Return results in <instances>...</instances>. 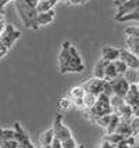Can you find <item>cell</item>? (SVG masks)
Listing matches in <instances>:
<instances>
[{"mask_svg":"<svg viewBox=\"0 0 139 148\" xmlns=\"http://www.w3.org/2000/svg\"><path fill=\"white\" fill-rule=\"evenodd\" d=\"M57 64H59V71L60 73H80L85 69L84 61L81 58V54L78 50L74 47L71 42H63L61 47L59 51V57H57Z\"/></svg>","mask_w":139,"mask_h":148,"instance_id":"obj_1","label":"cell"},{"mask_svg":"<svg viewBox=\"0 0 139 148\" xmlns=\"http://www.w3.org/2000/svg\"><path fill=\"white\" fill-rule=\"evenodd\" d=\"M38 1L39 0H14L15 10L22 25L28 29H39L36 24L38 18Z\"/></svg>","mask_w":139,"mask_h":148,"instance_id":"obj_2","label":"cell"},{"mask_svg":"<svg viewBox=\"0 0 139 148\" xmlns=\"http://www.w3.org/2000/svg\"><path fill=\"white\" fill-rule=\"evenodd\" d=\"M85 116L93 122L98 116H103V115H109L113 114V107H111V101H110V97L106 94H99L98 96V101L93 105L91 110H85Z\"/></svg>","mask_w":139,"mask_h":148,"instance_id":"obj_3","label":"cell"},{"mask_svg":"<svg viewBox=\"0 0 139 148\" xmlns=\"http://www.w3.org/2000/svg\"><path fill=\"white\" fill-rule=\"evenodd\" d=\"M20 36H21V32L17 28H14V25H11V24H6L4 29L0 33V39L3 40V43L6 45V47L8 50H11V47L17 43V40L20 39Z\"/></svg>","mask_w":139,"mask_h":148,"instance_id":"obj_4","label":"cell"},{"mask_svg":"<svg viewBox=\"0 0 139 148\" xmlns=\"http://www.w3.org/2000/svg\"><path fill=\"white\" fill-rule=\"evenodd\" d=\"M52 129H53V132H54V137L59 138L61 143L73 137L71 130L68 129L66 125H64V122H63V115H61V114H57V115H56Z\"/></svg>","mask_w":139,"mask_h":148,"instance_id":"obj_5","label":"cell"},{"mask_svg":"<svg viewBox=\"0 0 139 148\" xmlns=\"http://www.w3.org/2000/svg\"><path fill=\"white\" fill-rule=\"evenodd\" d=\"M110 82H111V86H113V93H114L115 96L125 98L131 84H129V82L124 77V75H120V76H117L115 79H113Z\"/></svg>","mask_w":139,"mask_h":148,"instance_id":"obj_6","label":"cell"},{"mask_svg":"<svg viewBox=\"0 0 139 148\" xmlns=\"http://www.w3.org/2000/svg\"><path fill=\"white\" fill-rule=\"evenodd\" d=\"M14 129H15V140L18 141V148H35L33 143L31 141L29 136L25 133V130L22 129L20 122L14 123Z\"/></svg>","mask_w":139,"mask_h":148,"instance_id":"obj_7","label":"cell"},{"mask_svg":"<svg viewBox=\"0 0 139 148\" xmlns=\"http://www.w3.org/2000/svg\"><path fill=\"white\" fill-rule=\"evenodd\" d=\"M103 84H104V79L93 76L91 79H88L85 83L82 84V87L85 89L86 93H92V94L99 96V94H102V91H103Z\"/></svg>","mask_w":139,"mask_h":148,"instance_id":"obj_8","label":"cell"},{"mask_svg":"<svg viewBox=\"0 0 139 148\" xmlns=\"http://www.w3.org/2000/svg\"><path fill=\"white\" fill-rule=\"evenodd\" d=\"M138 10H139V0H127L125 3H122L121 6L117 7V13L114 15V19L118 18V17H122L125 14L135 13Z\"/></svg>","mask_w":139,"mask_h":148,"instance_id":"obj_9","label":"cell"},{"mask_svg":"<svg viewBox=\"0 0 139 148\" xmlns=\"http://www.w3.org/2000/svg\"><path fill=\"white\" fill-rule=\"evenodd\" d=\"M120 58L128 65V68H135V69L139 68V57L135 56L132 51H129L128 49H121Z\"/></svg>","mask_w":139,"mask_h":148,"instance_id":"obj_10","label":"cell"},{"mask_svg":"<svg viewBox=\"0 0 139 148\" xmlns=\"http://www.w3.org/2000/svg\"><path fill=\"white\" fill-rule=\"evenodd\" d=\"M120 51H121V49L113 47V46H103L102 47V58L109 62H113L120 58Z\"/></svg>","mask_w":139,"mask_h":148,"instance_id":"obj_11","label":"cell"},{"mask_svg":"<svg viewBox=\"0 0 139 148\" xmlns=\"http://www.w3.org/2000/svg\"><path fill=\"white\" fill-rule=\"evenodd\" d=\"M54 17H56V13H54V8L49 10V11H43V13L38 14V18H36V24H38V28L40 26H46L49 24H52L54 21Z\"/></svg>","mask_w":139,"mask_h":148,"instance_id":"obj_12","label":"cell"},{"mask_svg":"<svg viewBox=\"0 0 139 148\" xmlns=\"http://www.w3.org/2000/svg\"><path fill=\"white\" fill-rule=\"evenodd\" d=\"M125 103L128 105H131V107H135V105H138L139 104V89L136 84H131L129 86V90L125 96Z\"/></svg>","mask_w":139,"mask_h":148,"instance_id":"obj_13","label":"cell"},{"mask_svg":"<svg viewBox=\"0 0 139 148\" xmlns=\"http://www.w3.org/2000/svg\"><path fill=\"white\" fill-rule=\"evenodd\" d=\"M114 114H117L122 121H131V118L133 116V111H132V107H131V105H128L127 103H124L118 110L114 111Z\"/></svg>","mask_w":139,"mask_h":148,"instance_id":"obj_14","label":"cell"},{"mask_svg":"<svg viewBox=\"0 0 139 148\" xmlns=\"http://www.w3.org/2000/svg\"><path fill=\"white\" fill-rule=\"evenodd\" d=\"M107 64H109V61L103 60V58H100L99 61L95 64V68H93V76L100 77V79H104Z\"/></svg>","mask_w":139,"mask_h":148,"instance_id":"obj_15","label":"cell"},{"mask_svg":"<svg viewBox=\"0 0 139 148\" xmlns=\"http://www.w3.org/2000/svg\"><path fill=\"white\" fill-rule=\"evenodd\" d=\"M115 133L124 136V137H129V136H133L132 129H131V125H129V121H120L118 126L115 129Z\"/></svg>","mask_w":139,"mask_h":148,"instance_id":"obj_16","label":"cell"},{"mask_svg":"<svg viewBox=\"0 0 139 148\" xmlns=\"http://www.w3.org/2000/svg\"><path fill=\"white\" fill-rule=\"evenodd\" d=\"M54 140V132L53 129L45 130L42 134L39 136V145H50Z\"/></svg>","mask_w":139,"mask_h":148,"instance_id":"obj_17","label":"cell"},{"mask_svg":"<svg viewBox=\"0 0 139 148\" xmlns=\"http://www.w3.org/2000/svg\"><path fill=\"white\" fill-rule=\"evenodd\" d=\"M124 77L129 82V84H138L139 82V68L135 69V68H128L127 72L124 73Z\"/></svg>","mask_w":139,"mask_h":148,"instance_id":"obj_18","label":"cell"},{"mask_svg":"<svg viewBox=\"0 0 139 148\" xmlns=\"http://www.w3.org/2000/svg\"><path fill=\"white\" fill-rule=\"evenodd\" d=\"M59 3V0H39L38 1V11L43 13V11H49L54 8V6Z\"/></svg>","mask_w":139,"mask_h":148,"instance_id":"obj_19","label":"cell"},{"mask_svg":"<svg viewBox=\"0 0 139 148\" xmlns=\"http://www.w3.org/2000/svg\"><path fill=\"white\" fill-rule=\"evenodd\" d=\"M125 43H127V49L129 51H132L135 56L139 57V39H135V38H125Z\"/></svg>","mask_w":139,"mask_h":148,"instance_id":"obj_20","label":"cell"},{"mask_svg":"<svg viewBox=\"0 0 139 148\" xmlns=\"http://www.w3.org/2000/svg\"><path fill=\"white\" fill-rule=\"evenodd\" d=\"M115 21H118V22H139V10L135 11V13L118 17V18H115Z\"/></svg>","mask_w":139,"mask_h":148,"instance_id":"obj_21","label":"cell"},{"mask_svg":"<svg viewBox=\"0 0 139 148\" xmlns=\"http://www.w3.org/2000/svg\"><path fill=\"white\" fill-rule=\"evenodd\" d=\"M117 76H120L117 69H115V66H114V62H109L106 66V75H104V79L106 80H113V79H115Z\"/></svg>","mask_w":139,"mask_h":148,"instance_id":"obj_22","label":"cell"},{"mask_svg":"<svg viewBox=\"0 0 139 148\" xmlns=\"http://www.w3.org/2000/svg\"><path fill=\"white\" fill-rule=\"evenodd\" d=\"M136 144V137L135 136H129V137H125L122 141H120L118 144H115L117 148H131V147H135Z\"/></svg>","mask_w":139,"mask_h":148,"instance_id":"obj_23","label":"cell"},{"mask_svg":"<svg viewBox=\"0 0 139 148\" xmlns=\"http://www.w3.org/2000/svg\"><path fill=\"white\" fill-rule=\"evenodd\" d=\"M120 121H121V118H120L117 114H114V112H113L111 114V121H110V123H109V126H107V129H106L107 134H110V133H114V132H115Z\"/></svg>","mask_w":139,"mask_h":148,"instance_id":"obj_24","label":"cell"},{"mask_svg":"<svg viewBox=\"0 0 139 148\" xmlns=\"http://www.w3.org/2000/svg\"><path fill=\"white\" fill-rule=\"evenodd\" d=\"M85 93L86 91L82 86H75L71 90H68V97H70L71 100H74V98H81V97L85 96Z\"/></svg>","mask_w":139,"mask_h":148,"instance_id":"obj_25","label":"cell"},{"mask_svg":"<svg viewBox=\"0 0 139 148\" xmlns=\"http://www.w3.org/2000/svg\"><path fill=\"white\" fill-rule=\"evenodd\" d=\"M111 121V114H109V115H103V116H98L93 123H96L98 126L100 127H103V129H107V126H109V123Z\"/></svg>","mask_w":139,"mask_h":148,"instance_id":"obj_26","label":"cell"},{"mask_svg":"<svg viewBox=\"0 0 139 148\" xmlns=\"http://www.w3.org/2000/svg\"><path fill=\"white\" fill-rule=\"evenodd\" d=\"M84 101H85L86 110H91L93 105L96 104V101H98V96H96V94H92V93H85Z\"/></svg>","mask_w":139,"mask_h":148,"instance_id":"obj_27","label":"cell"},{"mask_svg":"<svg viewBox=\"0 0 139 148\" xmlns=\"http://www.w3.org/2000/svg\"><path fill=\"white\" fill-rule=\"evenodd\" d=\"M10 138H15V129L0 127V140H10Z\"/></svg>","mask_w":139,"mask_h":148,"instance_id":"obj_28","label":"cell"},{"mask_svg":"<svg viewBox=\"0 0 139 148\" xmlns=\"http://www.w3.org/2000/svg\"><path fill=\"white\" fill-rule=\"evenodd\" d=\"M114 62V66H115V69H117V72H118V75H124L127 72V69H128V65L121 60V58H118V60H115V61H113Z\"/></svg>","mask_w":139,"mask_h":148,"instance_id":"obj_29","label":"cell"},{"mask_svg":"<svg viewBox=\"0 0 139 148\" xmlns=\"http://www.w3.org/2000/svg\"><path fill=\"white\" fill-rule=\"evenodd\" d=\"M125 36L128 38H135V39H139V26H128L125 28Z\"/></svg>","mask_w":139,"mask_h":148,"instance_id":"obj_30","label":"cell"},{"mask_svg":"<svg viewBox=\"0 0 139 148\" xmlns=\"http://www.w3.org/2000/svg\"><path fill=\"white\" fill-rule=\"evenodd\" d=\"M129 125H131V129H132V133L135 137L139 136V116H135L133 115L129 121Z\"/></svg>","mask_w":139,"mask_h":148,"instance_id":"obj_31","label":"cell"},{"mask_svg":"<svg viewBox=\"0 0 139 148\" xmlns=\"http://www.w3.org/2000/svg\"><path fill=\"white\" fill-rule=\"evenodd\" d=\"M71 107H73V101H71L70 97H63V98L59 100V108L67 111V110H70Z\"/></svg>","mask_w":139,"mask_h":148,"instance_id":"obj_32","label":"cell"},{"mask_svg":"<svg viewBox=\"0 0 139 148\" xmlns=\"http://www.w3.org/2000/svg\"><path fill=\"white\" fill-rule=\"evenodd\" d=\"M0 148H18V141L15 138L0 140Z\"/></svg>","mask_w":139,"mask_h":148,"instance_id":"obj_33","label":"cell"},{"mask_svg":"<svg viewBox=\"0 0 139 148\" xmlns=\"http://www.w3.org/2000/svg\"><path fill=\"white\" fill-rule=\"evenodd\" d=\"M106 140H109L110 143H113V144H118L120 141H122L125 137L124 136H121V134H118V133H110V134H106V137H104Z\"/></svg>","mask_w":139,"mask_h":148,"instance_id":"obj_34","label":"cell"},{"mask_svg":"<svg viewBox=\"0 0 139 148\" xmlns=\"http://www.w3.org/2000/svg\"><path fill=\"white\" fill-rule=\"evenodd\" d=\"M103 94H106V96L111 97L114 93H113V86H111V82L110 80H106L104 79V84H103V91H102Z\"/></svg>","mask_w":139,"mask_h":148,"instance_id":"obj_35","label":"cell"},{"mask_svg":"<svg viewBox=\"0 0 139 148\" xmlns=\"http://www.w3.org/2000/svg\"><path fill=\"white\" fill-rule=\"evenodd\" d=\"M61 144H63V147L64 148H75L77 145H78V143H77V140H75L74 137L68 138V140H66V141H63Z\"/></svg>","mask_w":139,"mask_h":148,"instance_id":"obj_36","label":"cell"},{"mask_svg":"<svg viewBox=\"0 0 139 148\" xmlns=\"http://www.w3.org/2000/svg\"><path fill=\"white\" fill-rule=\"evenodd\" d=\"M99 148H117V147H115V144H113V143H110L109 140L103 138V140H102V143H100V147Z\"/></svg>","mask_w":139,"mask_h":148,"instance_id":"obj_37","label":"cell"},{"mask_svg":"<svg viewBox=\"0 0 139 148\" xmlns=\"http://www.w3.org/2000/svg\"><path fill=\"white\" fill-rule=\"evenodd\" d=\"M64 3H67V4H73V6H77V4H84V3H86L85 0H63Z\"/></svg>","mask_w":139,"mask_h":148,"instance_id":"obj_38","label":"cell"},{"mask_svg":"<svg viewBox=\"0 0 139 148\" xmlns=\"http://www.w3.org/2000/svg\"><path fill=\"white\" fill-rule=\"evenodd\" d=\"M52 147L53 148H64L63 147V144H61V141H60L59 138H56V137H54L53 143H52Z\"/></svg>","mask_w":139,"mask_h":148,"instance_id":"obj_39","label":"cell"},{"mask_svg":"<svg viewBox=\"0 0 139 148\" xmlns=\"http://www.w3.org/2000/svg\"><path fill=\"white\" fill-rule=\"evenodd\" d=\"M8 51H10V50L7 49V47H6V45L3 43V40L0 39V53H4V54H7V53H8Z\"/></svg>","mask_w":139,"mask_h":148,"instance_id":"obj_40","label":"cell"},{"mask_svg":"<svg viewBox=\"0 0 139 148\" xmlns=\"http://www.w3.org/2000/svg\"><path fill=\"white\" fill-rule=\"evenodd\" d=\"M6 21H4V17H3V18H0V33H1V31H3V29H4V26H6Z\"/></svg>","mask_w":139,"mask_h":148,"instance_id":"obj_41","label":"cell"},{"mask_svg":"<svg viewBox=\"0 0 139 148\" xmlns=\"http://www.w3.org/2000/svg\"><path fill=\"white\" fill-rule=\"evenodd\" d=\"M132 111H133V115L139 116V104L138 105H135V107H132Z\"/></svg>","mask_w":139,"mask_h":148,"instance_id":"obj_42","label":"cell"},{"mask_svg":"<svg viewBox=\"0 0 139 148\" xmlns=\"http://www.w3.org/2000/svg\"><path fill=\"white\" fill-rule=\"evenodd\" d=\"M127 0H114V6L115 7H118V6H121L122 3H125Z\"/></svg>","mask_w":139,"mask_h":148,"instance_id":"obj_43","label":"cell"},{"mask_svg":"<svg viewBox=\"0 0 139 148\" xmlns=\"http://www.w3.org/2000/svg\"><path fill=\"white\" fill-rule=\"evenodd\" d=\"M4 17V7H0V18Z\"/></svg>","mask_w":139,"mask_h":148,"instance_id":"obj_44","label":"cell"},{"mask_svg":"<svg viewBox=\"0 0 139 148\" xmlns=\"http://www.w3.org/2000/svg\"><path fill=\"white\" fill-rule=\"evenodd\" d=\"M39 148H53V147H52V144H50V145H39Z\"/></svg>","mask_w":139,"mask_h":148,"instance_id":"obj_45","label":"cell"},{"mask_svg":"<svg viewBox=\"0 0 139 148\" xmlns=\"http://www.w3.org/2000/svg\"><path fill=\"white\" fill-rule=\"evenodd\" d=\"M135 148H139V136L136 137V144H135Z\"/></svg>","mask_w":139,"mask_h":148,"instance_id":"obj_46","label":"cell"},{"mask_svg":"<svg viewBox=\"0 0 139 148\" xmlns=\"http://www.w3.org/2000/svg\"><path fill=\"white\" fill-rule=\"evenodd\" d=\"M75 148H86V145H85V144H81V145H77Z\"/></svg>","mask_w":139,"mask_h":148,"instance_id":"obj_47","label":"cell"},{"mask_svg":"<svg viewBox=\"0 0 139 148\" xmlns=\"http://www.w3.org/2000/svg\"><path fill=\"white\" fill-rule=\"evenodd\" d=\"M1 1H3L4 4H7V3H10V1H14V0H1Z\"/></svg>","mask_w":139,"mask_h":148,"instance_id":"obj_48","label":"cell"},{"mask_svg":"<svg viewBox=\"0 0 139 148\" xmlns=\"http://www.w3.org/2000/svg\"><path fill=\"white\" fill-rule=\"evenodd\" d=\"M4 56H6L4 53H0V58H3V57H4Z\"/></svg>","mask_w":139,"mask_h":148,"instance_id":"obj_49","label":"cell"},{"mask_svg":"<svg viewBox=\"0 0 139 148\" xmlns=\"http://www.w3.org/2000/svg\"><path fill=\"white\" fill-rule=\"evenodd\" d=\"M136 86H138V89H139V82H138V84H136Z\"/></svg>","mask_w":139,"mask_h":148,"instance_id":"obj_50","label":"cell"},{"mask_svg":"<svg viewBox=\"0 0 139 148\" xmlns=\"http://www.w3.org/2000/svg\"><path fill=\"white\" fill-rule=\"evenodd\" d=\"M85 1H88V0H85Z\"/></svg>","mask_w":139,"mask_h":148,"instance_id":"obj_51","label":"cell"}]
</instances>
